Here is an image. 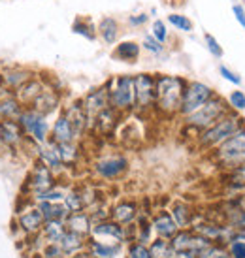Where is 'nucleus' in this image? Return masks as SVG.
Masks as SVG:
<instances>
[{
	"label": "nucleus",
	"mask_w": 245,
	"mask_h": 258,
	"mask_svg": "<svg viewBox=\"0 0 245 258\" xmlns=\"http://www.w3.org/2000/svg\"><path fill=\"white\" fill-rule=\"evenodd\" d=\"M57 151L58 157L63 160L65 168H74L78 166L81 158V149L78 142H68V144H57Z\"/></svg>",
	"instance_id": "2f4dec72"
},
{
	"label": "nucleus",
	"mask_w": 245,
	"mask_h": 258,
	"mask_svg": "<svg viewBox=\"0 0 245 258\" xmlns=\"http://www.w3.org/2000/svg\"><path fill=\"white\" fill-rule=\"evenodd\" d=\"M232 14H234V17H236V21H238V25L241 27V29H245V8L243 4H234L232 6Z\"/></svg>",
	"instance_id": "603ef678"
},
{
	"label": "nucleus",
	"mask_w": 245,
	"mask_h": 258,
	"mask_svg": "<svg viewBox=\"0 0 245 258\" xmlns=\"http://www.w3.org/2000/svg\"><path fill=\"white\" fill-rule=\"evenodd\" d=\"M138 215H140V208L134 200H121L109 209V219L119 222L121 226L136 222Z\"/></svg>",
	"instance_id": "aec40b11"
},
{
	"label": "nucleus",
	"mask_w": 245,
	"mask_h": 258,
	"mask_svg": "<svg viewBox=\"0 0 245 258\" xmlns=\"http://www.w3.org/2000/svg\"><path fill=\"white\" fill-rule=\"evenodd\" d=\"M55 183H57V175L51 172L42 160L36 158V160H34V166L30 168L27 183H25V188H27V192H29L30 200H32L34 196H38V194L49 190Z\"/></svg>",
	"instance_id": "9d476101"
},
{
	"label": "nucleus",
	"mask_w": 245,
	"mask_h": 258,
	"mask_svg": "<svg viewBox=\"0 0 245 258\" xmlns=\"http://www.w3.org/2000/svg\"><path fill=\"white\" fill-rule=\"evenodd\" d=\"M173 258H200L196 251H177L173 252Z\"/></svg>",
	"instance_id": "864d4df0"
},
{
	"label": "nucleus",
	"mask_w": 245,
	"mask_h": 258,
	"mask_svg": "<svg viewBox=\"0 0 245 258\" xmlns=\"http://www.w3.org/2000/svg\"><path fill=\"white\" fill-rule=\"evenodd\" d=\"M149 17H151V15L147 14V12H142V14H132V15L127 17V25L132 27V29H142V27H145V25L149 23Z\"/></svg>",
	"instance_id": "09e8293b"
},
{
	"label": "nucleus",
	"mask_w": 245,
	"mask_h": 258,
	"mask_svg": "<svg viewBox=\"0 0 245 258\" xmlns=\"http://www.w3.org/2000/svg\"><path fill=\"white\" fill-rule=\"evenodd\" d=\"M66 230L76 232L83 237H91V230H93V221L87 211H78V213H70L65 219Z\"/></svg>",
	"instance_id": "bb28decb"
},
{
	"label": "nucleus",
	"mask_w": 245,
	"mask_h": 258,
	"mask_svg": "<svg viewBox=\"0 0 245 258\" xmlns=\"http://www.w3.org/2000/svg\"><path fill=\"white\" fill-rule=\"evenodd\" d=\"M142 55V43L136 40H122L113 45L111 57L119 60V62H127V64H136Z\"/></svg>",
	"instance_id": "412c9836"
},
{
	"label": "nucleus",
	"mask_w": 245,
	"mask_h": 258,
	"mask_svg": "<svg viewBox=\"0 0 245 258\" xmlns=\"http://www.w3.org/2000/svg\"><path fill=\"white\" fill-rule=\"evenodd\" d=\"M166 23H168V27L179 30V32H185V34H189V32L195 30V23H193V19L183 14H177V12H172V14L166 15Z\"/></svg>",
	"instance_id": "e433bc0d"
},
{
	"label": "nucleus",
	"mask_w": 245,
	"mask_h": 258,
	"mask_svg": "<svg viewBox=\"0 0 245 258\" xmlns=\"http://www.w3.org/2000/svg\"><path fill=\"white\" fill-rule=\"evenodd\" d=\"M36 204L42 209L45 221H65L70 215V211L66 209L63 202H36Z\"/></svg>",
	"instance_id": "72a5a7b5"
},
{
	"label": "nucleus",
	"mask_w": 245,
	"mask_h": 258,
	"mask_svg": "<svg viewBox=\"0 0 245 258\" xmlns=\"http://www.w3.org/2000/svg\"><path fill=\"white\" fill-rule=\"evenodd\" d=\"M36 158L38 160H42L43 164L47 166L55 175H60V173L66 170L65 164H63V160H60V157H58L57 144H55V142H51V140H47L45 144H40V149H38Z\"/></svg>",
	"instance_id": "5701e85b"
},
{
	"label": "nucleus",
	"mask_w": 245,
	"mask_h": 258,
	"mask_svg": "<svg viewBox=\"0 0 245 258\" xmlns=\"http://www.w3.org/2000/svg\"><path fill=\"white\" fill-rule=\"evenodd\" d=\"M91 237H94V239H104V237H108L111 241L125 243V226H121L119 222L111 221V219H106V221L93 224Z\"/></svg>",
	"instance_id": "6ab92c4d"
},
{
	"label": "nucleus",
	"mask_w": 245,
	"mask_h": 258,
	"mask_svg": "<svg viewBox=\"0 0 245 258\" xmlns=\"http://www.w3.org/2000/svg\"><path fill=\"white\" fill-rule=\"evenodd\" d=\"M200 258H230V252L226 247H223V243H211L209 247H206L204 251L198 252Z\"/></svg>",
	"instance_id": "c03bdc74"
},
{
	"label": "nucleus",
	"mask_w": 245,
	"mask_h": 258,
	"mask_svg": "<svg viewBox=\"0 0 245 258\" xmlns=\"http://www.w3.org/2000/svg\"><path fill=\"white\" fill-rule=\"evenodd\" d=\"M149 252L153 258H173V249L170 245V239L157 237L149 243Z\"/></svg>",
	"instance_id": "ea45409f"
},
{
	"label": "nucleus",
	"mask_w": 245,
	"mask_h": 258,
	"mask_svg": "<svg viewBox=\"0 0 245 258\" xmlns=\"http://www.w3.org/2000/svg\"><path fill=\"white\" fill-rule=\"evenodd\" d=\"M155 40H159L160 43H168L170 40V30H168V23L162 21V19H155L151 23V32H149Z\"/></svg>",
	"instance_id": "37998d69"
},
{
	"label": "nucleus",
	"mask_w": 245,
	"mask_h": 258,
	"mask_svg": "<svg viewBox=\"0 0 245 258\" xmlns=\"http://www.w3.org/2000/svg\"><path fill=\"white\" fill-rule=\"evenodd\" d=\"M245 124V119L238 111H228L226 115H223L221 119L217 122H213L209 128L202 130L198 136L195 138V144H196V149L198 151H213L215 147L223 144L224 140H228V138L239 130L241 126Z\"/></svg>",
	"instance_id": "f03ea898"
},
{
	"label": "nucleus",
	"mask_w": 245,
	"mask_h": 258,
	"mask_svg": "<svg viewBox=\"0 0 245 258\" xmlns=\"http://www.w3.org/2000/svg\"><path fill=\"white\" fill-rule=\"evenodd\" d=\"M23 109H25V106L17 100V96L14 93L0 96V121H17Z\"/></svg>",
	"instance_id": "cd10ccee"
},
{
	"label": "nucleus",
	"mask_w": 245,
	"mask_h": 258,
	"mask_svg": "<svg viewBox=\"0 0 245 258\" xmlns=\"http://www.w3.org/2000/svg\"><path fill=\"white\" fill-rule=\"evenodd\" d=\"M213 94H215V91L208 83L198 81V79H189L183 98H181L179 117H187V115L195 113L196 109L202 108L209 98H213Z\"/></svg>",
	"instance_id": "0eeeda50"
},
{
	"label": "nucleus",
	"mask_w": 245,
	"mask_h": 258,
	"mask_svg": "<svg viewBox=\"0 0 245 258\" xmlns=\"http://www.w3.org/2000/svg\"><path fill=\"white\" fill-rule=\"evenodd\" d=\"M25 132L17 121H2V130H0V147L2 149L17 151L25 144Z\"/></svg>",
	"instance_id": "f3484780"
},
{
	"label": "nucleus",
	"mask_w": 245,
	"mask_h": 258,
	"mask_svg": "<svg viewBox=\"0 0 245 258\" xmlns=\"http://www.w3.org/2000/svg\"><path fill=\"white\" fill-rule=\"evenodd\" d=\"M17 122L21 124L25 136L30 138L32 142L36 144H45L49 140L51 134V126L47 122V117L42 113H38L36 109L32 108H25L19 115Z\"/></svg>",
	"instance_id": "6e6552de"
},
{
	"label": "nucleus",
	"mask_w": 245,
	"mask_h": 258,
	"mask_svg": "<svg viewBox=\"0 0 245 258\" xmlns=\"http://www.w3.org/2000/svg\"><path fill=\"white\" fill-rule=\"evenodd\" d=\"M60 104H63V94H60V91L51 85H45L42 93L38 94L36 98L32 100V104L27 106V108L36 109L38 113L49 117L51 113H55L57 109H60Z\"/></svg>",
	"instance_id": "dca6fc26"
},
{
	"label": "nucleus",
	"mask_w": 245,
	"mask_h": 258,
	"mask_svg": "<svg viewBox=\"0 0 245 258\" xmlns=\"http://www.w3.org/2000/svg\"><path fill=\"white\" fill-rule=\"evenodd\" d=\"M204 42H206V47H208L209 55L215 58H223L224 51H223V45L219 43V40H217L213 34H209V32H206L204 34Z\"/></svg>",
	"instance_id": "a18cd8bd"
},
{
	"label": "nucleus",
	"mask_w": 245,
	"mask_h": 258,
	"mask_svg": "<svg viewBox=\"0 0 245 258\" xmlns=\"http://www.w3.org/2000/svg\"><path fill=\"white\" fill-rule=\"evenodd\" d=\"M0 130H2V121H0ZM0 151H2V147H0Z\"/></svg>",
	"instance_id": "4d7b16f0"
},
{
	"label": "nucleus",
	"mask_w": 245,
	"mask_h": 258,
	"mask_svg": "<svg viewBox=\"0 0 245 258\" xmlns=\"http://www.w3.org/2000/svg\"><path fill=\"white\" fill-rule=\"evenodd\" d=\"M36 76L38 72H34L32 68H27V66H2L0 68V85L15 93L19 87H23L27 81H30Z\"/></svg>",
	"instance_id": "9b49d317"
},
{
	"label": "nucleus",
	"mask_w": 245,
	"mask_h": 258,
	"mask_svg": "<svg viewBox=\"0 0 245 258\" xmlns=\"http://www.w3.org/2000/svg\"><path fill=\"white\" fill-rule=\"evenodd\" d=\"M96 34L104 45H115L119 42V36H121V23L117 17L106 15L96 23Z\"/></svg>",
	"instance_id": "a211bd4d"
},
{
	"label": "nucleus",
	"mask_w": 245,
	"mask_h": 258,
	"mask_svg": "<svg viewBox=\"0 0 245 258\" xmlns=\"http://www.w3.org/2000/svg\"><path fill=\"white\" fill-rule=\"evenodd\" d=\"M66 232L65 221H45L42 226V237L47 243H58Z\"/></svg>",
	"instance_id": "c9c22d12"
},
{
	"label": "nucleus",
	"mask_w": 245,
	"mask_h": 258,
	"mask_svg": "<svg viewBox=\"0 0 245 258\" xmlns=\"http://www.w3.org/2000/svg\"><path fill=\"white\" fill-rule=\"evenodd\" d=\"M151 224H153V232L159 237H164V239H172L177 234V230H179L177 222L173 221L170 211H159L151 219Z\"/></svg>",
	"instance_id": "393cba45"
},
{
	"label": "nucleus",
	"mask_w": 245,
	"mask_h": 258,
	"mask_svg": "<svg viewBox=\"0 0 245 258\" xmlns=\"http://www.w3.org/2000/svg\"><path fill=\"white\" fill-rule=\"evenodd\" d=\"M230 111V106L226 98H223L219 93L213 94V98H209L200 109H196L195 113L187 115V117H181L183 121V128L191 130L195 138L202 132V130L209 128L213 122H217L223 115H226Z\"/></svg>",
	"instance_id": "20e7f679"
},
{
	"label": "nucleus",
	"mask_w": 245,
	"mask_h": 258,
	"mask_svg": "<svg viewBox=\"0 0 245 258\" xmlns=\"http://www.w3.org/2000/svg\"><path fill=\"white\" fill-rule=\"evenodd\" d=\"M108 87V98L109 106L119 111L121 115L134 111V104H136V94H134V76L130 74H119V76H111L106 81Z\"/></svg>",
	"instance_id": "39448f33"
},
{
	"label": "nucleus",
	"mask_w": 245,
	"mask_h": 258,
	"mask_svg": "<svg viewBox=\"0 0 245 258\" xmlns=\"http://www.w3.org/2000/svg\"><path fill=\"white\" fill-rule=\"evenodd\" d=\"M72 32L81 38H85V40H89V42H94L98 38V34H96V23L91 17H83V15L74 19Z\"/></svg>",
	"instance_id": "f704fd0d"
},
{
	"label": "nucleus",
	"mask_w": 245,
	"mask_h": 258,
	"mask_svg": "<svg viewBox=\"0 0 245 258\" xmlns=\"http://www.w3.org/2000/svg\"><path fill=\"white\" fill-rule=\"evenodd\" d=\"M134 94H136L134 111H138V113L155 111V96H157V78H155V74H134Z\"/></svg>",
	"instance_id": "423d86ee"
},
{
	"label": "nucleus",
	"mask_w": 245,
	"mask_h": 258,
	"mask_svg": "<svg viewBox=\"0 0 245 258\" xmlns=\"http://www.w3.org/2000/svg\"><path fill=\"white\" fill-rule=\"evenodd\" d=\"M119 119H121V113L109 106V108H106L104 111H100V113L94 117V121L91 122V130H89V132H98L102 136H108V134H111V132L117 128Z\"/></svg>",
	"instance_id": "4be33fe9"
},
{
	"label": "nucleus",
	"mask_w": 245,
	"mask_h": 258,
	"mask_svg": "<svg viewBox=\"0 0 245 258\" xmlns=\"http://www.w3.org/2000/svg\"><path fill=\"white\" fill-rule=\"evenodd\" d=\"M142 49L147 51L149 55L153 57H162L166 53V45L164 43H160L159 40H155L151 34H145L144 40H142Z\"/></svg>",
	"instance_id": "79ce46f5"
},
{
	"label": "nucleus",
	"mask_w": 245,
	"mask_h": 258,
	"mask_svg": "<svg viewBox=\"0 0 245 258\" xmlns=\"http://www.w3.org/2000/svg\"><path fill=\"white\" fill-rule=\"evenodd\" d=\"M58 245H60V249L65 251L66 256H74V254H78V252L87 245V237L80 236V234H76V232L66 230L63 239L58 241Z\"/></svg>",
	"instance_id": "473e14b6"
},
{
	"label": "nucleus",
	"mask_w": 245,
	"mask_h": 258,
	"mask_svg": "<svg viewBox=\"0 0 245 258\" xmlns=\"http://www.w3.org/2000/svg\"><path fill=\"white\" fill-rule=\"evenodd\" d=\"M149 15H157V8H151V10H149Z\"/></svg>",
	"instance_id": "6e6d98bb"
},
{
	"label": "nucleus",
	"mask_w": 245,
	"mask_h": 258,
	"mask_svg": "<svg viewBox=\"0 0 245 258\" xmlns=\"http://www.w3.org/2000/svg\"><path fill=\"white\" fill-rule=\"evenodd\" d=\"M170 245H172L173 252H177V251L200 252V251H204L206 247H209L211 241L206 239V237H202L200 234L193 232L191 228H181V230H177V234L170 239Z\"/></svg>",
	"instance_id": "f8f14e48"
},
{
	"label": "nucleus",
	"mask_w": 245,
	"mask_h": 258,
	"mask_svg": "<svg viewBox=\"0 0 245 258\" xmlns=\"http://www.w3.org/2000/svg\"><path fill=\"white\" fill-rule=\"evenodd\" d=\"M224 185L228 188V198H236L245 190V164L224 172Z\"/></svg>",
	"instance_id": "c756f323"
},
{
	"label": "nucleus",
	"mask_w": 245,
	"mask_h": 258,
	"mask_svg": "<svg viewBox=\"0 0 245 258\" xmlns=\"http://www.w3.org/2000/svg\"><path fill=\"white\" fill-rule=\"evenodd\" d=\"M87 247H89V256L91 258H115L121 251V243H117V241L104 243V241L94 239V237L87 243Z\"/></svg>",
	"instance_id": "7c9ffc66"
},
{
	"label": "nucleus",
	"mask_w": 245,
	"mask_h": 258,
	"mask_svg": "<svg viewBox=\"0 0 245 258\" xmlns=\"http://www.w3.org/2000/svg\"><path fill=\"white\" fill-rule=\"evenodd\" d=\"M209 160L221 168L223 172H230L234 168L245 164V124L236 130L228 140L209 151Z\"/></svg>",
	"instance_id": "7ed1b4c3"
},
{
	"label": "nucleus",
	"mask_w": 245,
	"mask_h": 258,
	"mask_svg": "<svg viewBox=\"0 0 245 258\" xmlns=\"http://www.w3.org/2000/svg\"><path fill=\"white\" fill-rule=\"evenodd\" d=\"M226 102H228V106H230L232 111H238V113H241V111H245V93L243 91H232L230 96L226 98Z\"/></svg>",
	"instance_id": "49530a36"
},
{
	"label": "nucleus",
	"mask_w": 245,
	"mask_h": 258,
	"mask_svg": "<svg viewBox=\"0 0 245 258\" xmlns=\"http://www.w3.org/2000/svg\"><path fill=\"white\" fill-rule=\"evenodd\" d=\"M63 204L66 206V209L70 213H78V211H85V206H83V200H81V192L80 186H68L66 190V196Z\"/></svg>",
	"instance_id": "58836bf2"
},
{
	"label": "nucleus",
	"mask_w": 245,
	"mask_h": 258,
	"mask_svg": "<svg viewBox=\"0 0 245 258\" xmlns=\"http://www.w3.org/2000/svg\"><path fill=\"white\" fill-rule=\"evenodd\" d=\"M239 200H241V204H243V208H245V190L239 194Z\"/></svg>",
	"instance_id": "5fc2aeb1"
},
{
	"label": "nucleus",
	"mask_w": 245,
	"mask_h": 258,
	"mask_svg": "<svg viewBox=\"0 0 245 258\" xmlns=\"http://www.w3.org/2000/svg\"><path fill=\"white\" fill-rule=\"evenodd\" d=\"M170 213H172L173 221L177 222V226L181 228H191V224L195 222V209H193V206L191 204H187V202L183 200H175L172 204V208H170Z\"/></svg>",
	"instance_id": "c85d7f7f"
},
{
	"label": "nucleus",
	"mask_w": 245,
	"mask_h": 258,
	"mask_svg": "<svg viewBox=\"0 0 245 258\" xmlns=\"http://www.w3.org/2000/svg\"><path fill=\"white\" fill-rule=\"evenodd\" d=\"M66 190H68V186H63V185H57V183H55L49 190H45V192L34 196L32 202H34V204H36V202H63L66 196Z\"/></svg>",
	"instance_id": "a19ab883"
},
{
	"label": "nucleus",
	"mask_w": 245,
	"mask_h": 258,
	"mask_svg": "<svg viewBox=\"0 0 245 258\" xmlns=\"http://www.w3.org/2000/svg\"><path fill=\"white\" fill-rule=\"evenodd\" d=\"M49 140L55 142V144H68V142H78L76 140V134H74V128L70 121L66 119V115L60 111L57 115V119L53 121V126H51V134Z\"/></svg>",
	"instance_id": "b1692460"
},
{
	"label": "nucleus",
	"mask_w": 245,
	"mask_h": 258,
	"mask_svg": "<svg viewBox=\"0 0 245 258\" xmlns=\"http://www.w3.org/2000/svg\"><path fill=\"white\" fill-rule=\"evenodd\" d=\"M157 78V96H155V113L166 119L179 117L181 98L187 87V78L172 74H155Z\"/></svg>",
	"instance_id": "f257e3e1"
},
{
	"label": "nucleus",
	"mask_w": 245,
	"mask_h": 258,
	"mask_svg": "<svg viewBox=\"0 0 245 258\" xmlns=\"http://www.w3.org/2000/svg\"><path fill=\"white\" fill-rule=\"evenodd\" d=\"M43 258H65V251L60 249V245L58 243H47L43 247V252H42Z\"/></svg>",
	"instance_id": "8fccbe9b"
},
{
	"label": "nucleus",
	"mask_w": 245,
	"mask_h": 258,
	"mask_svg": "<svg viewBox=\"0 0 245 258\" xmlns=\"http://www.w3.org/2000/svg\"><path fill=\"white\" fill-rule=\"evenodd\" d=\"M81 104H83V108H85L87 117H89V124H91L96 115L100 113V111H104L106 108H109L108 87H106V83H102V85L91 89V91L81 98Z\"/></svg>",
	"instance_id": "ddd939ff"
},
{
	"label": "nucleus",
	"mask_w": 245,
	"mask_h": 258,
	"mask_svg": "<svg viewBox=\"0 0 245 258\" xmlns=\"http://www.w3.org/2000/svg\"><path fill=\"white\" fill-rule=\"evenodd\" d=\"M151 232L153 224L149 221V217L145 215V213H140L136 219V241L147 245V241H151Z\"/></svg>",
	"instance_id": "4c0bfd02"
},
{
	"label": "nucleus",
	"mask_w": 245,
	"mask_h": 258,
	"mask_svg": "<svg viewBox=\"0 0 245 258\" xmlns=\"http://www.w3.org/2000/svg\"><path fill=\"white\" fill-rule=\"evenodd\" d=\"M219 74L223 76V79H226L228 83H232V85H236V87L241 85V78H239L236 72H232L228 66H224V64L219 66Z\"/></svg>",
	"instance_id": "3c124183"
},
{
	"label": "nucleus",
	"mask_w": 245,
	"mask_h": 258,
	"mask_svg": "<svg viewBox=\"0 0 245 258\" xmlns=\"http://www.w3.org/2000/svg\"><path fill=\"white\" fill-rule=\"evenodd\" d=\"M0 68H2V66H0Z\"/></svg>",
	"instance_id": "13d9d810"
},
{
	"label": "nucleus",
	"mask_w": 245,
	"mask_h": 258,
	"mask_svg": "<svg viewBox=\"0 0 245 258\" xmlns=\"http://www.w3.org/2000/svg\"><path fill=\"white\" fill-rule=\"evenodd\" d=\"M45 219H43L42 209L38 208V204H29L17 213V226L27 234V236H36L42 232V226Z\"/></svg>",
	"instance_id": "4468645a"
},
{
	"label": "nucleus",
	"mask_w": 245,
	"mask_h": 258,
	"mask_svg": "<svg viewBox=\"0 0 245 258\" xmlns=\"http://www.w3.org/2000/svg\"><path fill=\"white\" fill-rule=\"evenodd\" d=\"M60 111H63V113L66 115V119L70 121V124H72V128H74V134H76V140L80 142L81 138L89 132V128H91L87 111H85V108H83V104H81V98L80 100L68 102Z\"/></svg>",
	"instance_id": "2eb2a0df"
},
{
	"label": "nucleus",
	"mask_w": 245,
	"mask_h": 258,
	"mask_svg": "<svg viewBox=\"0 0 245 258\" xmlns=\"http://www.w3.org/2000/svg\"><path fill=\"white\" fill-rule=\"evenodd\" d=\"M43 87H45V81H43L42 76H36V78H32L30 81H27L23 87H19L17 91H15V96H17V100L21 102L23 106L27 108L32 104V100L36 98L38 94L43 91Z\"/></svg>",
	"instance_id": "a878e982"
},
{
	"label": "nucleus",
	"mask_w": 245,
	"mask_h": 258,
	"mask_svg": "<svg viewBox=\"0 0 245 258\" xmlns=\"http://www.w3.org/2000/svg\"><path fill=\"white\" fill-rule=\"evenodd\" d=\"M129 168H130L129 157L121 155V153L106 155V157L96 158L93 162V173L98 179H104V181L121 179L122 175L129 172Z\"/></svg>",
	"instance_id": "1a4fd4ad"
},
{
	"label": "nucleus",
	"mask_w": 245,
	"mask_h": 258,
	"mask_svg": "<svg viewBox=\"0 0 245 258\" xmlns=\"http://www.w3.org/2000/svg\"><path fill=\"white\" fill-rule=\"evenodd\" d=\"M127 258H153V256H151V252H149V247H147V245L134 241V243H130L129 256Z\"/></svg>",
	"instance_id": "de8ad7c7"
}]
</instances>
